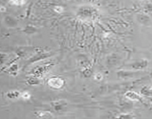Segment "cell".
<instances>
[{"instance_id": "52a82bcc", "label": "cell", "mask_w": 152, "mask_h": 119, "mask_svg": "<svg viewBox=\"0 0 152 119\" xmlns=\"http://www.w3.org/2000/svg\"><path fill=\"white\" fill-rule=\"evenodd\" d=\"M67 102L63 100H59V101H54L51 103V106L53 108V109L56 110V112L62 111L65 108H66Z\"/></svg>"}, {"instance_id": "3957f363", "label": "cell", "mask_w": 152, "mask_h": 119, "mask_svg": "<svg viewBox=\"0 0 152 119\" xmlns=\"http://www.w3.org/2000/svg\"><path fill=\"white\" fill-rule=\"evenodd\" d=\"M51 66V64L38 65V66L35 67V68L33 69L31 74H32L33 76H35V77L40 78V77H42V76H44L46 73L48 72V71L50 69Z\"/></svg>"}, {"instance_id": "6da1fadb", "label": "cell", "mask_w": 152, "mask_h": 119, "mask_svg": "<svg viewBox=\"0 0 152 119\" xmlns=\"http://www.w3.org/2000/svg\"><path fill=\"white\" fill-rule=\"evenodd\" d=\"M77 15L83 19L94 20L98 17V10L91 6H83L77 10Z\"/></svg>"}, {"instance_id": "9a60e30c", "label": "cell", "mask_w": 152, "mask_h": 119, "mask_svg": "<svg viewBox=\"0 0 152 119\" xmlns=\"http://www.w3.org/2000/svg\"><path fill=\"white\" fill-rule=\"evenodd\" d=\"M10 1L12 4L17 6L22 5V4H24L26 2V0H10Z\"/></svg>"}, {"instance_id": "277c9868", "label": "cell", "mask_w": 152, "mask_h": 119, "mask_svg": "<svg viewBox=\"0 0 152 119\" xmlns=\"http://www.w3.org/2000/svg\"><path fill=\"white\" fill-rule=\"evenodd\" d=\"M148 65V61L147 60L143 59V60H140L135 61V62H132V63H130L128 66H129V68H130L131 69L133 70V71H141L142 70L145 69V68H147Z\"/></svg>"}, {"instance_id": "7a4b0ae2", "label": "cell", "mask_w": 152, "mask_h": 119, "mask_svg": "<svg viewBox=\"0 0 152 119\" xmlns=\"http://www.w3.org/2000/svg\"><path fill=\"white\" fill-rule=\"evenodd\" d=\"M48 85L53 89H61L65 86V80L60 77H52L48 80Z\"/></svg>"}, {"instance_id": "8fae6325", "label": "cell", "mask_w": 152, "mask_h": 119, "mask_svg": "<svg viewBox=\"0 0 152 119\" xmlns=\"http://www.w3.org/2000/svg\"><path fill=\"white\" fill-rule=\"evenodd\" d=\"M26 82L28 85H31V86H37L40 83V79L39 77L32 75V77H28L27 79Z\"/></svg>"}, {"instance_id": "5b68a950", "label": "cell", "mask_w": 152, "mask_h": 119, "mask_svg": "<svg viewBox=\"0 0 152 119\" xmlns=\"http://www.w3.org/2000/svg\"><path fill=\"white\" fill-rule=\"evenodd\" d=\"M125 97H126L129 101H139V102L143 103V100H142V95L137 93V92H133V91H128V92L125 94Z\"/></svg>"}, {"instance_id": "d6986e66", "label": "cell", "mask_w": 152, "mask_h": 119, "mask_svg": "<svg viewBox=\"0 0 152 119\" xmlns=\"http://www.w3.org/2000/svg\"><path fill=\"white\" fill-rule=\"evenodd\" d=\"M54 10L56 12V13H62L64 10L63 7H61V6H56L54 7Z\"/></svg>"}, {"instance_id": "e0dca14e", "label": "cell", "mask_w": 152, "mask_h": 119, "mask_svg": "<svg viewBox=\"0 0 152 119\" xmlns=\"http://www.w3.org/2000/svg\"><path fill=\"white\" fill-rule=\"evenodd\" d=\"M18 71H19V66H18L17 64H14V65H13L10 66V71L11 73H15V74H17Z\"/></svg>"}, {"instance_id": "2e32d148", "label": "cell", "mask_w": 152, "mask_h": 119, "mask_svg": "<svg viewBox=\"0 0 152 119\" xmlns=\"http://www.w3.org/2000/svg\"><path fill=\"white\" fill-rule=\"evenodd\" d=\"M144 11L145 13H152V4L151 3H147L144 5Z\"/></svg>"}, {"instance_id": "ba28073f", "label": "cell", "mask_w": 152, "mask_h": 119, "mask_svg": "<svg viewBox=\"0 0 152 119\" xmlns=\"http://www.w3.org/2000/svg\"><path fill=\"white\" fill-rule=\"evenodd\" d=\"M21 92L18 90H10L9 92H7L6 94V96L9 98V99L11 100H16L20 98Z\"/></svg>"}, {"instance_id": "5bb4252c", "label": "cell", "mask_w": 152, "mask_h": 119, "mask_svg": "<svg viewBox=\"0 0 152 119\" xmlns=\"http://www.w3.org/2000/svg\"><path fill=\"white\" fill-rule=\"evenodd\" d=\"M136 116L134 115L132 113H122L120 115H117V118H134Z\"/></svg>"}, {"instance_id": "4fadbf2b", "label": "cell", "mask_w": 152, "mask_h": 119, "mask_svg": "<svg viewBox=\"0 0 152 119\" xmlns=\"http://www.w3.org/2000/svg\"><path fill=\"white\" fill-rule=\"evenodd\" d=\"M31 95L28 91H23L22 92H21V95H20V98L23 99L24 101H28L31 98Z\"/></svg>"}, {"instance_id": "7c38bea8", "label": "cell", "mask_w": 152, "mask_h": 119, "mask_svg": "<svg viewBox=\"0 0 152 119\" xmlns=\"http://www.w3.org/2000/svg\"><path fill=\"white\" fill-rule=\"evenodd\" d=\"M138 19L140 20V22L142 24H147L149 22V18H148V16L145 14H141L140 15V16L138 17Z\"/></svg>"}, {"instance_id": "8992f818", "label": "cell", "mask_w": 152, "mask_h": 119, "mask_svg": "<svg viewBox=\"0 0 152 119\" xmlns=\"http://www.w3.org/2000/svg\"><path fill=\"white\" fill-rule=\"evenodd\" d=\"M140 71H119L117 72V75L120 78H134L137 76V74Z\"/></svg>"}, {"instance_id": "9c48e42d", "label": "cell", "mask_w": 152, "mask_h": 119, "mask_svg": "<svg viewBox=\"0 0 152 119\" xmlns=\"http://www.w3.org/2000/svg\"><path fill=\"white\" fill-rule=\"evenodd\" d=\"M35 115L37 118H52L51 113L50 112L48 111H44V110H39V111H37L35 112Z\"/></svg>"}, {"instance_id": "ac0fdd59", "label": "cell", "mask_w": 152, "mask_h": 119, "mask_svg": "<svg viewBox=\"0 0 152 119\" xmlns=\"http://www.w3.org/2000/svg\"><path fill=\"white\" fill-rule=\"evenodd\" d=\"M102 78H103V76H102V74L101 73L97 72L94 74V79L96 80H97V81H100V80H102Z\"/></svg>"}, {"instance_id": "30bf717a", "label": "cell", "mask_w": 152, "mask_h": 119, "mask_svg": "<svg viewBox=\"0 0 152 119\" xmlns=\"http://www.w3.org/2000/svg\"><path fill=\"white\" fill-rule=\"evenodd\" d=\"M140 95L145 97H152V88L145 86L140 89Z\"/></svg>"}]
</instances>
